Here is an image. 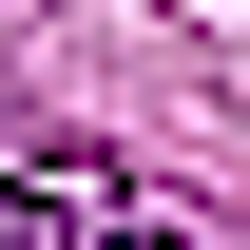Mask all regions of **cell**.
Returning a JSON list of instances; mask_svg holds the SVG:
<instances>
[{"mask_svg": "<svg viewBox=\"0 0 250 250\" xmlns=\"http://www.w3.org/2000/svg\"><path fill=\"white\" fill-rule=\"evenodd\" d=\"M0 231H116V154H77V135L0 154Z\"/></svg>", "mask_w": 250, "mask_h": 250, "instance_id": "6da1fadb", "label": "cell"}, {"mask_svg": "<svg viewBox=\"0 0 250 250\" xmlns=\"http://www.w3.org/2000/svg\"><path fill=\"white\" fill-rule=\"evenodd\" d=\"M96 250H212V231H173V212H116V231H96Z\"/></svg>", "mask_w": 250, "mask_h": 250, "instance_id": "7a4b0ae2", "label": "cell"}]
</instances>
